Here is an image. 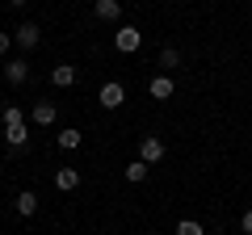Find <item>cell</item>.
I'll list each match as a JSON object with an SVG mask.
<instances>
[{"label": "cell", "instance_id": "6da1fadb", "mask_svg": "<svg viewBox=\"0 0 252 235\" xmlns=\"http://www.w3.org/2000/svg\"><path fill=\"white\" fill-rule=\"evenodd\" d=\"M13 38H17L21 51H34V46L42 42V26H38V21H21V26L13 29Z\"/></svg>", "mask_w": 252, "mask_h": 235}, {"label": "cell", "instance_id": "7a4b0ae2", "mask_svg": "<svg viewBox=\"0 0 252 235\" xmlns=\"http://www.w3.org/2000/svg\"><path fill=\"white\" fill-rule=\"evenodd\" d=\"M114 46H118L122 55H135L139 46H143V34H139L135 26H118V34H114Z\"/></svg>", "mask_w": 252, "mask_h": 235}, {"label": "cell", "instance_id": "3957f363", "mask_svg": "<svg viewBox=\"0 0 252 235\" xmlns=\"http://www.w3.org/2000/svg\"><path fill=\"white\" fill-rule=\"evenodd\" d=\"M139 160H143V164H160L164 160V139L143 135V139H139Z\"/></svg>", "mask_w": 252, "mask_h": 235}, {"label": "cell", "instance_id": "277c9868", "mask_svg": "<svg viewBox=\"0 0 252 235\" xmlns=\"http://www.w3.org/2000/svg\"><path fill=\"white\" fill-rule=\"evenodd\" d=\"M97 101H101L105 109H118V105L126 101V88H122L118 80H105V84H101V92H97Z\"/></svg>", "mask_w": 252, "mask_h": 235}, {"label": "cell", "instance_id": "5b68a950", "mask_svg": "<svg viewBox=\"0 0 252 235\" xmlns=\"http://www.w3.org/2000/svg\"><path fill=\"white\" fill-rule=\"evenodd\" d=\"M55 118H59V109H55L51 101H38V105L30 109V122H34V126H55Z\"/></svg>", "mask_w": 252, "mask_h": 235}, {"label": "cell", "instance_id": "8992f818", "mask_svg": "<svg viewBox=\"0 0 252 235\" xmlns=\"http://www.w3.org/2000/svg\"><path fill=\"white\" fill-rule=\"evenodd\" d=\"M93 17L97 21H118L122 17V0H97L93 4Z\"/></svg>", "mask_w": 252, "mask_h": 235}, {"label": "cell", "instance_id": "52a82bcc", "mask_svg": "<svg viewBox=\"0 0 252 235\" xmlns=\"http://www.w3.org/2000/svg\"><path fill=\"white\" fill-rule=\"evenodd\" d=\"M51 84H55V88H72V84H76V67L72 63H55L51 67Z\"/></svg>", "mask_w": 252, "mask_h": 235}, {"label": "cell", "instance_id": "ba28073f", "mask_svg": "<svg viewBox=\"0 0 252 235\" xmlns=\"http://www.w3.org/2000/svg\"><path fill=\"white\" fill-rule=\"evenodd\" d=\"M147 92H152L156 101H168L172 92H177V80H172V76H156V80L147 84Z\"/></svg>", "mask_w": 252, "mask_h": 235}, {"label": "cell", "instance_id": "9c48e42d", "mask_svg": "<svg viewBox=\"0 0 252 235\" xmlns=\"http://www.w3.org/2000/svg\"><path fill=\"white\" fill-rule=\"evenodd\" d=\"M4 80L9 84H26L30 80V63L26 59H9V63H4Z\"/></svg>", "mask_w": 252, "mask_h": 235}, {"label": "cell", "instance_id": "30bf717a", "mask_svg": "<svg viewBox=\"0 0 252 235\" xmlns=\"http://www.w3.org/2000/svg\"><path fill=\"white\" fill-rule=\"evenodd\" d=\"M4 139H9L13 151H21V147L30 143V126H26V122H21V126H4Z\"/></svg>", "mask_w": 252, "mask_h": 235}, {"label": "cell", "instance_id": "8fae6325", "mask_svg": "<svg viewBox=\"0 0 252 235\" xmlns=\"http://www.w3.org/2000/svg\"><path fill=\"white\" fill-rule=\"evenodd\" d=\"M55 185H59L63 193L80 189V172H76V168H59V172H55Z\"/></svg>", "mask_w": 252, "mask_h": 235}, {"label": "cell", "instance_id": "7c38bea8", "mask_svg": "<svg viewBox=\"0 0 252 235\" xmlns=\"http://www.w3.org/2000/svg\"><path fill=\"white\" fill-rule=\"evenodd\" d=\"M13 206H17V214H34V210H38V193L34 189H21Z\"/></svg>", "mask_w": 252, "mask_h": 235}, {"label": "cell", "instance_id": "4fadbf2b", "mask_svg": "<svg viewBox=\"0 0 252 235\" xmlns=\"http://www.w3.org/2000/svg\"><path fill=\"white\" fill-rule=\"evenodd\" d=\"M84 143V135H80V130H59V147H63V151H76V147H80Z\"/></svg>", "mask_w": 252, "mask_h": 235}, {"label": "cell", "instance_id": "5bb4252c", "mask_svg": "<svg viewBox=\"0 0 252 235\" xmlns=\"http://www.w3.org/2000/svg\"><path fill=\"white\" fill-rule=\"evenodd\" d=\"M126 181H135V185L147 181V164L143 160H130V164H126Z\"/></svg>", "mask_w": 252, "mask_h": 235}, {"label": "cell", "instance_id": "9a60e30c", "mask_svg": "<svg viewBox=\"0 0 252 235\" xmlns=\"http://www.w3.org/2000/svg\"><path fill=\"white\" fill-rule=\"evenodd\" d=\"M160 67H164V72H177V67H181V55L172 51V46H164V51H160Z\"/></svg>", "mask_w": 252, "mask_h": 235}, {"label": "cell", "instance_id": "2e32d148", "mask_svg": "<svg viewBox=\"0 0 252 235\" xmlns=\"http://www.w3.org/2000/svg\"><path fill=\"white\" fill-rule=\"evenodd\" d=\"M177 235H206V231H202V223H193V218H181V223H177Z\"/></svg>", "mask_w": 252, "mask_h": 235}, {"label": "cell", "instance_id": "e0dca14e", "mask_svg": "<svg viewBox=\"0 0 252 235\" xmlns=\"http://www.w3.org/2000/svg\"><path fill=\"white\" fill-rule=\"evenodd\" d=\"M0 122H4V126H21V122H26V114H21L17 105H9V109H4V118H0Z\"/></svg>", "mask_w": 252, "mask_h": 235}, {"label": "cell", "instance_id": "ac0fdd59", "mask_svg": "<svg viewBox=\"0 0 252 235\" xmlns=\"http://www.w3.org/2000/svg\"><path fill=\"white\" fill-rule=\"evenodd\" d=\"M240 231H244V235H252V206L244 210V218H240Z\"/></svg>", "mask_w": 252, "mask_h": 235}, {"label": "cell", "instance_id": "d6986e66", "mask_svg": "<svg viewBox=\"0 0 252 235\" xmlns=\"http://www.w3.org/2000/svg\"><path fill=\"white\" fill-rule=\"evenodd\" d=\"M13 42H17L13 34H0V55H9V46H13Z\"/></svg>", "mask_w": 252, "mask_h": 235}, {"label": "cell", "instance_id": "ffe728a7", "mask_svg": "<svg viewBox=\"0 0 252 235\" xmlns=\"http://www.w3.org/2000/svg\"><path fill=\"white\" fill-rule=\"evenodd\" d=\"M9 4H26V0H9Z\"/></svg>", "mask_w": 252, "mask_h": 235}, {"label": "cell", "instance_id": "44dd1931", "mask_svg": "<svg viewBox=\"0 0 252 235\" xmlns=\"http://www.w3.org/2000/svg\"><path fill=\"white\" fill-rule=\"evenodd\" d=\"M244 4H252V0H244Z\"/></svg>", "mask_w": 252, "mask_h": 235}]
</instances>
